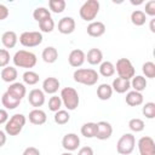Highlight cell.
Returning a JSON list of instances; mask_svg holds the SVG:
<instances>
[{
  "instance_id": "obj_1",
  "label": "cell",
  "mask_w": 155,
  "mask_h": 155,
  "mask_svg": "<svg viewBox=\"0 0 155 155\" xmlns=\"http://www.w3.org/2000/svg\"><path fill=\"white\" fill-rule=\"evenodd\" d=\"M73 78H74V81L78 84H82L86 86H93L97 84V81L99 79V74L94 69L81 68V69H76L74 71Z\"/></svg>"
},
{
  "instance_id": "obj_2",
  "label": "cell",
  "mask_w": 155,
  "mask_h": 155,
  "mask_svg": "<svg viewBox=\"0 0 155 155\" xmlns=\"http://www.w3.org/2000/svg\"><path fill=\"white\" fill-rule=\"evenodd\" d=\"M12 61H13V64L16 65V67H19V68H33V67H35V64H36V56L33 53V52H30V51H25V50H19V51H17L16 53H15V56H13V58H12Z\"/></svg>"
},
{
  "instance_id": "obj_3",
  "label": "cell",
  "mask_w": 155,
  "mask_h": 155,
  "mask_svg": "<svg viewBox=\"0 0 155 155\" xmlns=\"http://www.w3.org/2000/svg\"><path fill=\"white\" fill-rule=\"evenodd\" d=\"M59 97L62 99V104H64V107L68 110H75L79 107L80 97H79V93L75 88H73V87L62 88Z\"/></svg>"
},
{
  "instance_id": "obj_4",
  "label": "cell",
  "mask_w": 155,
  "mask_h": 155,
  "mask_svg": "<svg viewBox=\"0 0 155 155\" xmlns=\"http://www.w3.org/2000/svg\"><path fill=\"white\" fill-rule=\"evenodd\" d=\"M25 116L23 114H15L12 115L6 125H5V133H7L8 136H17L21 133V131L23 130L24 125H25Z\"/></svg>"
},
{
  "instance_id": "obj_5",
  "label": "cell",
  "mask_w": 155,
  "mask_h": 155,
  "mask_svg": "<svg viewBox=\"0 0 155 155\" xmlns=\"http://www.w3.org/2000/svg\"><path fill=\"white\" fill-rule=\"evenodd\" d=\"M98 12H99V1L87 0L80 7L79 15H80L81 19H84L86 22H93V19L97 17Z\"/></svg>"
},
{
  "instance_id": "obj_6",
  "label": "cell",
  "mask_w": 155,
  "mask_h": 155,
  "mask_svg": "<svg viewBox=\"0 0 155 155\" xmlns=\"http://www.w3.org/2000/svg\"><path fill=\"white\" fill-rule=\"evenodd\" d=\"M115 71L117 73L119 78L125 80H131L136 74L134 67L128 58H119L115 65Z\"/></svg>"
},
{
  "instance_id": "obj_7",
  "label": "cell",
  "mask_w": 155,
  "mask_h": 155,
  "mask_svg": "<svg viewBox=\"0 0 155 155\" xmlns=\"http://www.w3.org/2000/svg\"><path fill=\"white\" fill-rule=\"evenodd\" d=\"M136 145V138L132 133L122 134L116 143V151L120 155H130Z\"/></svg>"
},
{
  "instance_id": "obj_8",
  "label": "cell",
  "mask_w": 155,
  "mask_h": 155,
  "mask_svg": "<svg viewBox=\"0 0 155 155\" xmlns=\"http://www.w3.org/2000/svg\"><path fill=\"white\" fill-rule=\"evenodd\" d=\"M44 38L40 31H23L19 36V42L24 47H35L42 42Z\"/></svg>"
},
{
  "instance_id": "obj_9",
  "label": "cell",
  "mask_w": 155,
  "mask_h": 155,
  "mask_svg": "<svg viewBox=\"0 0 155 155\" xmlns=\"http://www.w3.org/2000/svg\"><path fill=\"white\" fill-rule=\"evenodd\" d=\"M138 150L140 155H155V142L151 137L144 136L138 140Z\"/></svg>"
},
{
  "instance_id": "obj_10",
  "label": "cell",
  "mask_w": 155,
  "mask_h": 155,
  "mask_svg": "<svg viewBox=\"0 0 155 155\" xmlns=\"http://www.w3.org/2000/svg\"><path fill=\"white\" fill-rule=\"evenodd\" d=\"M85 61H86V53H85L82 50H80V48L73 50V51L69 53V56H68V62H69V64H70L71 67H74V68L81 67Z\"/></svg>"
},
{
  "instance_id": "obj_11",
  "label": "cell",
  "mask_w": 155,
  "mask_h": 155,
  "mask_svg": "<svg viewBox=\"0 0 155 155\" xmlns=\"http://www.w3.org/2000/svg\"><path fill=\"white\" fill-rule=\"evenodd\" d=\"M62 145L68 151H74L80 145V138L75 133H67L62 139Z\"/></svg>"
},
{
  "instance_id": "obj_12",
  "label": "cell",
  "mask_w": 155,
  "mask_h": 155,
  "mask_svg": "<svg viewBox=\"0 0 155 155\" xmlns=\"http://www.w3.org/2000/svg\"><path fill=\"white\" fill-rule=\"evenodd\" d=\"M113 134V126L107 121H99L97 122V133L96 137L99 140H105L110 138Z\"/></svg>"
},
{
  "instance_id": "obj_13",
  "label": "cell",
  "mask_w": 155,
  "mask_h": 155,
  "mask_svg": "<svg viewBox=\"0 0 155 155\" xmlns=\"http://www.w3.org/2000/svg\"><path fill=\"white\" fill-rule=\"evenodd\" d=\"M75 30V21L73 17H63L58 22V31L64 35H69Z\"/></svg>"
},
{
  "instance_id": "obj_14",
  "label": "cell",
  "mask_w": 155,
  "mask_h": 155,
  "mask_svg": "<svg viewBox=\"0 0 155 155\" xmlns=\"http://www.w3.org/2000/svg\"><path fill=\"white\" fill-rule=\"evenodd\" d=\"M28 101L33 107L39 109V107L44 105V103H45V93H44V91L39 90V88H33L28 94Z\"/></svg>"
},
{
  "instance_id": "obj_15",
  "label": "cell",
  "mask_w": 155,
  "mask_h": 155,
  "mask_svg": "<svg viewBox=\"0 0 155 155\" xmlns=\"http://www.w3.org/2000/svg\"><path fill=\"white\" fill-rule=\"evenodd\" d=\"M105 33V24L99 21H93L87 25V34L92 38H99Z\"/></svg>"
},
{
  "instance_id": "obj_16",
  "label": "cell",
  "mask_w": 155,
  "mask_h": 155,
  "mask_svg": "<svg viewBox=\"0 0 155 155\" xmlns=\"http://www.w3.org/2000/svg\"><path fill=\"white\" fill-rule=\"evenodd\" d=\"M61 84H59V80L57 78H53V76H50V78H46L42 82V91L44 93H48V94H54L58 88H59Z\"/></svg>"
},
{
  "instance_id": "obj_17",
  "label": "cell",
  "mask_w": 155,
  "mask_h": 155,
  "mask_svg": "<svg viewBox=\"0 0 155 155\" xmlns=\"http://www.w3.org/2000/svg\"><path fill=\"white\" fill-rule=\"evenodd\" d=\"M28 119H29V121H30L33 125H38V126H39V125H44V124L46 122L47 116H46V113H45L44 110L35 108V109H33V110L29 113Z\"/></svg>"
},
{
  "instance_id": "obj_18",
  "label": "cell",
  "mask_w": 155,
  "mask_h": 155,
  "mask_svg": "<svg viewBox=\"0 0 155 155\" xmlns=\"http://www.w3.org/2000/svg\"><path fill=\"white\" fill-rule=\"evenodd\" d=\"M111 88H113V91H115L117 93H126L131 88V82H130V80L116 78V79L113 80Z\"/></svg>"
},
{
  "instance_id": "obj_19",
  "label": "cell",
  "mask_w": 155,
  "mask_h": 155,
  "mask_svg": "<svg viewBox=\"0 0 155 155\" xmlns=\"http://www.w3.org/2000/svg\"><path fill=\"white\" fill-rule=\"evenodd\" d=\"M7 92L11 93L13 97L18 98V99H23V97L25 96L27 93V90H25V86L22 84V82H12L8 88H7Z\"/></svg>"
},
{
  "instance_id": "obj_20",
  "label": "cell",
  "mask_w": 155,
  "mask_h": 155,
  "mask_svg": "<svg viewBox=\"0 0 155 155\" xmlns=\"http://www.w3.org/2000/svg\"><path fill=\"white\" fill-rule=\"evenodd\" d=\"M1 103H2V105H4L6 109L12 110V109H16V108L21 104V99L13 97L11 93H8V92L6 91V92L2 94V97H1Z\"/></svg>"
},
{
  "instance_id": "obj_21",
  "label": "cell",
  "mask_w": 155,
  "mask_h": 155,
  "mask_svg": "<svg viewBox=\"0 0 155 155\" xmlns=\"http://www.w3.org/2000/svg\"><path fill=\"white\" fill-rule=\"evenodd\" d=\"M17 41H18L17 34H16L15 31H12V30L5 31V33L2 34V36H1V42H2V45H4L6 48H13V47L16 46Z\"/></svg>"
},
{
  "instance_id": "obj_22",
  "label": "cell",
  "mask_w": 155,
  "mask_h": 155,
  "mask_svg": "<svg viewBox=\"0 0 155 155\" xmlns=\"http://www.w3.org/2000/svg\"><path fill=\"white\" fill-rule=\"evenodd\" d=\"M86 61L92 64V65H97V64H101L102 61H103V53L99 48H90L87 51V54H86Z\"/></svg>"
},
{
  "instance_id": "obj_23",
  "label": "cell",
  "mask_w": 155,
  "mask_h": 155,
  "mask_svg": "<svg viewBox=\"0 0 155 155\" xmlns=\"http://www.w3.org/2000/svg\"><path fill=\"white\" fill-rule=\"evenodd\" d=\"M41 57H42L44 62H46L48 64L54 63L57 61V58H58V51L53 46H47V47L44 48V51L41 53Z\"/></svg>"
},
{
  "instance_id": "obj_24",
  "label": "cell",
  "mask_w": 155,
  "mask_h": 155,
  "mask_svg": "<svg viewBox=\"0 0 155 155\" xmlns=\"http://www.w3.org/2000/svg\"><path fill=\"white\" fill-rule=\"evenodd\" d=\"M126 103L130 105V107H138L143 103V94L140 92H137V91H128L127 94H126Z\"/></svg>"
},
{
  "instance_id": "obj_25",
  "label": "cell",
  "mask_w": 155,
  "mask_h": 155,
  "mask_svg": "<svg viewBox=\"0 0 155 155\" xmlns=\"http://www.w3.org/2000/svg\"><path fill=\"white\" fill-rule=\"evenodd\" d=\"M17 76H18V73H17V69L15 67L7 65V67L2 68V70H1V79L5 82L12 84V82H15V80L17 79Z\"/></svg>"
},
{
  "instance_id": "obj_26",
  "label": "cell",
  "mask_w": 155,
  "mask_h": 155,
  "mask_svg": "<svg viewBox=\"0 0 155 155\" xmlns=\"http://www.w3.org/2000/svg\"><path fill=\"white\" fill-rule=\"evenodd\" d=\"M130 82H131V87H133V91L142 92L147 88V79L142 75H134Z\"/></svg>"
},
{
  "instance_id": "obj_27",
  "label": "cell",
  "mask_w": 155,
  "mask_h": 155,
  "mask_svg": "<svg viewBox=\"0 0 155 155\" xmlns=\"http://www.w3.org/2000/svg\"><path fill=\"white\" fill-rule=\"evenodd\" d=\"M113 94V88L110 85L108 84H101L97 88V97L101 99V101H108L110 99Z\"/></svg>"
},
{
  "instance_id": "obj_28",
  "label": "cell",
  "mask_w": 155,
  "mask_h": 155,
  "mask_svg": "<svg viewBox=\"0 0 155 155\" xmlns=\"http://www.w3.org/2000/svg\"><path fill=\"white\" fill-rule=\"evenodd\" d=\"M99 74L104 78H110L115 74V65L109 62V61H105V62H102L101 65H99Z\"/></svg>"
},
{
  "instance_id": "obj_29",
  "label": "cell",
  "mask_w": 155,
  "mask_h": 155,
  "mask_svg": "<svg viewBox=\"0 0 155 155\" xmlns=\"http://www.w3.org/2000/svg\"><path fill=\"white\" fill-rule=\"evenodd\" d=\"M97 133V124L96 122H86L81 126V134L86 138H93Z\"/></svg>"
},
{
  "instance_id": "obj_30",
  "label": "cell",
  "mask_w": 155,
  "mask_h": 155,
  "mask_svg": "<svg viewBox=\"0 0 155 155\" xmlns=\"http://www.w3.org/2000/svg\"><path fill=\"white\" fill-rule=\"evenodd\" d=\"M147 21V16L144 13V11L142 10H134L131 13V22L136 25V27H142L145 24Z\"/></svg>"
},
{
  "instance_id": "obj_31",
  "label": "cell",
  "mask_w": 155,
  "mask_h": 155,
  "mask_svg": "<svg viewBox=\"0 0 155 155\" xmlns=\"http://www.w3.org/2000/svg\"><path fill=\"white\" fill-rule=\"evenodd\" d=\"M33 17H34V19L39 23V22H41V21H44V19H46V18H50V17H51V12H50V10H47L46 7L40 6V7H36V8L34 10Z\"/></svg>"
},
{
  "instance_id": "obj_32",
  "label": "cell",
  "mask_w": 155,
  "mask_h": 155,
  "mask_svg": "<svg viewBox=\"0 0 155 155\" xmlns=\"http://www.w3.org/2000/svg\"><path fill=\"white\" fill-rule=\"evenodd\" d=\"M53 120H54V122H56L57 125H65V124L69 122L70 115H69V113H68L67 110H62V109H61V110H58V111L54 113Z\"/></svg>"
},
{
  "instance_id": "obj_33",
  "label": "cell",
  "mask_w": 155,
  "mask_h": 155,
  "mask_svg": "<svg viewBox=\"0 0 155 155\" xmlns=\"http://www.w3.org/2000/svg\"><path fill=\"white\" fill-rule=\"evenodd\" d=\"M48 6H50V10L53 13H62L65 10L67 4H65L64 0H50Z\"/></svg>"
},
{
  "instance_id": "obj_34",
  "label": "cell",
  "mask_w": 155,
  "mask_h": 155,
  "mask_svg": "<svg viewBox=\"0 0 155 155\" xmlns=\"http://www.w3.org/2000/svg\"><path fill=\"white\" fill-rule=\"evenodd\" d=\"M22 79L24 81V84L27 85H35L39 82V74L33 71V70H27L23 75H22Z\"/></svg>"
},
{
  "instance_id": "obj_35",
  "label": "cell",
  "mask_w": 155,
  "mask_h": 155,
  "mask_svg": "<svg viewBox=\"0 0 155 155\" xmlns=\"http://www.w3.org/2000/svg\"><path fill=\"white\" fill-rule=\"evenodd\" d=\"M128 127H130V130L132 132H136L137 133V132H142L144 130L145 125H144V121L142 119L134 117V119H131L128 121Z\"/></svg>"
},
{
  "instance_id": "obj_36",
  "label": "cell",
  "mask_w": 155,
  "mask_h": 155,
  "mask_svg": "<svg viewBox=\"0 0 155 155\" xmlns=\"http://www.w3.org/2000/svg\"><path fill=\"white\" fill-rule=\"evenodd\" d=\"M39 28L42 33H51L54 29V21L51 17L46 18V19L39 22Z\"/></svg>"
},
{
  "instance_id": "obj_37",
  "label": "cell",
  "mask_w": 155,
  "mask_h": 155,
  "mask_svg": "<svg viewBox=\"0 0 155 155\" xmlns=\"http://www.w3.org/2000/svg\"><path fill=\"white\" fill-rule=\"evenodd\" d=\"M142 71L145 75V78L154 79L155 78V64L153 62H145L142 65Z\"/></svg>"
},
{
  "instance_id": "obj_38",
  "label": "cell",
  "mask_w": 155,
  "mask_h": 155,
  "mask_svg": "<svg viewBox=\"0 0 155 155\" xmlns=\"http://www.w3.org/2000/svg\"><path fill=\"white\" fill-rule=\"evenodd\" d=\"M142 113H143V115H144L147 119H154V117H155V103H153V102L145 103V104L143 105Z\"/></svg>"
},
{
  "instance_id": "obj_39",
  "label": "cell",
  "mask_w": 155,
  "mask_h": 155,
  "mask_svg": "<svg viewBox=\"0 0 155 155\" xmlns=\"http://www.w3.org/2000/svg\"><path fill=\"white\" fill-rule=\"evenodd\" d=\"M61 108H62V99H61V97H58V96H52V97L48 99V109H50L51 111L56 113V111L61 110Z\"/></svg>"
},
{
  "instance_id": "obj_40",
  "label": "cell",
  "mask_w": 155,
  "mask_h": 155,
  "mask_svg": "<svg viewBox=\"0 0 155 155\" xmlns=\"http://www.w3.org/2000/svg\"><path fill=\"white\" fill-rule=\"evenodd\" d=\"M10 63V53L6 48H0V68L7 67Z\"/></svg>"
},
{
  "instance_id": "obj_41",
  "label": "cell",
  "mask_w": 155,
  "mask_h": 155,
  "mask_svg": "<svg viewBox=\"0 0 155 155\" xmlns=\"http://www.w3.org/2000/svg\"><path fill=\"white\" fill-rule=\"evenodd\" d=\"M145 16L148 15V16H151V17H154L155 16V1L154 0H150V1H148L147 4H145Z\"/></svg>"
},
{
  "instance_id": "obj_42",
  "label": "cell",
  "mask_w": 155,
  "mask_h": 155,
  "mask_svg": "<svg viewBox=\"0 0 155 155\" xmlns=\"http://www.w3.org/2000/svg\"><path fill=\"white\" fill-rule=\"evenodd\" d=\"M22 155H40V151L35 147H28V148L24 149Z\"/></svg>"
},
{
  "instance_id": "obj_43",
  "label": "cell",
  "mask_w": 155,
  "mask_h": 155,
  "mask_svg": "<svg viewBox=\"0 0 155 155\" xmlns=\"http://www.w3.org/2000/svg\"><path fill=\"white\" fill-rule=\"evenodd\" d=\"M78 155H94V154H93V149L91 147H82L78 151Z\"/></svg>"
},
{
  "instance_id": "obj_44",
  "label": "cell",
  "mask_w": 155,
  "mask_h": 155,
  "mask_svg": "<svg viewBox=\"0 0 155 155\" xmlns=\"http://www.w3.org/2000/svg\"><path fill=\"white\" fill-rule=\"evenodd\" d=\"M7 17H8V8L5 5L0 4V21L6 19Z\"/></svg>"
},
{
  "instance_id": "obj_45",
  "label": "cell",
  "mask_w": 155,
  "mask_h": 155,
  "mask_svg": "<svg viewBox=\"0 0 155 155\" xmlns=\"http://www.w3.org/2000/svg\"><path fill=\"white\" fill-rule=\"evenodd\" d=\"M8 120V113L5 109H0V125L1 124H6Z\"/></svg>"
},
{
  "instance_id": "obj_46",
  "label": "cell",
  "mask_w": 155,
  "mask_h": 155,
  "mask_svg": "<svg viewBox=\"0 0 155 155\" xmlns=\"http://www.w3.org/2000/svg\"><path fill=\"white\" fill-rule=\"evenodd\" d=\"M5 143H6V133L0 130V148L5 145Z\"/></svg>"
},
{
  "instance_id": "obj_47",
  "label": "cell",
  "mask_w": 155,
  "mask_h": 155,
  "mask_svg": "<svg viewBox=\"0 0 155 155\" xmlns=\"http://www.w3.org/2000/svg\"><path fill=\"white\" fill-rule=\"evenodd\" d=\"M150 31L151 33H155V18H151L150 19Z\"/></svg>"
},
{
  "instance_id": "obj_48",
  "label": "cell",
  "mask_w": 155,
  "mask_h": 155,
  "mask_svg": "<svg viewBox=\"0 0 155 155\" xmlns=\"http://www.w3.org/2000/svg\"><path fill=\"white\" fill-rule=\"evenodd\" d=\"M61 155H73L70 151H67V153H63V154H61Z\"/></svg>"
}]
</instances>
